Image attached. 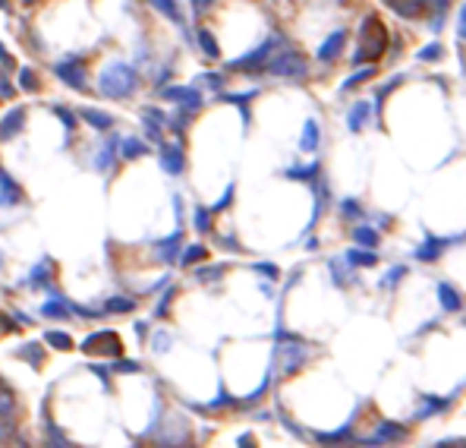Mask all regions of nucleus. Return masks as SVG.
Returning <instances> with one entry per match:
<instances>
[{
	"label": "nucleus",
	"instance_id": "obj_1",
	"mask_svg": "<svg viewBox=\"0 0 466 448\" xmlns=\"http://www.w3.org/2000/svg\"><path fill=\"white\" fill-rule=\"evenodd\" d=\"M139 89V73H136L126 60H111L107 67L98 73V92L104 98H129Z\"/></svg>",
	"mask_w": 466,
	"mask_h": 448
},
{
	"label": "nucleus",
	"instance_id": "obj_7",
	"mask_svg": "<svg viewBox=\"0 0 466 448\" xmlns=\"http://www.w3.org/2000/svg\"><path fill=\"white\" fill-rule=\"evenodd\" d=\"M277 360H281L284 373H296V369H299V366L309 360V347H306L299 338L281 341V347H277Z\"/></svg>",
	"mask_w": 466,
	"mask_h": 448
},
{
	"label": "nucleus",
	"instance_id": "obj_33",
	"mask_svg": "<svg viewBox=\"0 0 466 448\" xmlns=\"http://www.w3.org/2000/svg\"><path fill=\"white\" fill-rule=\"evenodd\" d=\"M208 259V250L202 247V243H193V247H186L183 250V256H180V265H199V262H205Z\"/></svg>",
	"mask_w": 466,
	"mask_h": 448
},
{
	"label": "nucleus",
	"instance_id": "obj_19",
	"mask_svg": "<svg viewBox=\"0 0 466 448\" xmlns=\"http://www.w3.org/2000/svg\"><path fill=\"white\" fill-rule=\"evenodd\" d=\"M369 117H372V105H369V101H356V105L350 108V114H347V127L353 130V133H359V130L369 123Z\"/></svg>",
	"mask_w": 466,
	"mask_h": 448
},
{
	"label": "nucleus",
	"instance_id": "obj_44",
	"mask_svg": "<svg viewBox=\"0 0 466 448\" xmlns=\"http://www.w3.org/2000/svg\"><path fill=\"white\" fill-rule=\"evenodd\" d=\"M19 357H29L32 366H41V363H45V357H41V347H38V344H25V347H19Z\"/></svg>",
	"mask_w": 466,
	"mask_h": 448
},
{
	"label": "nucleus",
	"instance_id": "obj_53",
	"mask_svg": "<svg viewBox=\"0 0 466 448\" xmlns=\"http://www.w3.org/2000/svg\"><path fill=\"white\" fill-rule=\"evenodd\" d=\"M457 35H460V41H466V3L460 7V26H457Z\"/></svg>",
	"mask_w": 466,
	"mask_h": 448
},
{
	"label": "nucleus",
	"instance_id": "obj_39",
	"mask_svg": "<svg viewBox=\"0 0 466 448\" xmlns=\"http://www.w3.org/2000/svg\"><path fill=\"white\" fill-rule=\"evenodd\" d=\"M372 76H375V63H369V67H366V70H356V73L350 76V79H343L341 92H350V89H356V85H359V83H366V79H372Z\"/></svg>",
	"mask_w": 466,
	"mask_h": 448
},
{
	"label": "nucleus",
	"instance_id": "obj_21",
	"mask_svg": "<svg viewBox=\"0 0 466 448\" xmlns=\"http://www.w3.org/2000/svg\"><path fill=\"white\" fill-rule=\"evenodd\" d=\"M321 145V127L315 123V120H306V127H303V136H299V149L303 152H315Z\"/></svg>",
	"mask_w": 466,
	"mask_h": 448
},
{
	"label": "nucleus",
	"instance_id": "obj_9",
	"mask_svg": "<svg viewBox=\"0 0 466 448\" xmlns=\"http://www.w3.org/2000/svg\"><path fill=\"white\" fill-rule=\"evenodd\" d=\"M454 240H463V237H451V240H444V237H432V234H429V237H425V240L419 243V247L413 250V259H416V262H435L438 256L444 253V250L451 247Z\"/></svg>",
	"mask_w": 466,
	"mask_h": 448
},
{
	"label": "nucleus",
	"instance_id": "obj_4",
	"mask_svg": "<svg viewBox=\"0 0 466 448\" xmlns=\"http://www.w3.org/2000/svg\"><path fill=\"white\" fill-rule=\"evenodd\" d=\"M277 45H284V38L281 35H271V38H265L255 51H249V54H243V57H237V60H230L227 67L230 70H240V73H249V70H262L268 63V57L274 54V48Z\"/></svg>",
	"mask_w": 466,
	"mask_h": 448
},
{
	"label": "nucleus",
	"instance_id": "obj_43",
	"mask_svg": "<svg viewBox=\"0 0 466 448\" xmlns=\"http://www.w3.org/2000/svg\"><path fill=\"white\" fill-rule=\"evenodd\" d=\"M328 269H331V278H334V284H337V287H343V284H347V272H343L341 259H328Z\"/></svg>",
	"mask_w": 466,
	"mask_h": 448
},
{
	"label": "nucleus",
	"instance_id": "obj_11",
	"mask_svg": "<svg viewBox=\"0 0 466 448\" xmlns=\"http://www.w3.org/2000/svg\"><path fill=\"white\" fill-rule=\"evenodd\" d=\"M25 111H29V108H10V111L0 117V142H10V139H16V136L23 133Z\"/></svg>",
	"mask_w": 466,
	"mask_h": 448
},
{
	"label": "nucleus",
	"instance_id": "obj_15",
	"mask_svg": "<svg viewBox=\"0 0 466 448\" xmlns=\"http://www.w3.org/2000/svg\"><path fill=\"white\" fill-rule=\"evenodd\" d=\"M435 294H438V303H441L444 313H460V309H463V297L457 294V287H454V284L438 281Z\"/></svg>",
	"mask_w": 466,
	"mask_h": 448
},
{
	"label": "nucleus",
	"instance_id": "obj_38",
	"mask_svg": "<svg viewBox=\"0 0 466 448\" xmlns=\"http://www.w3.org/2000/svg\"><path fill=\"white\" fill-rule=\"evenodd\" d=\"M195 215H193V227L199 234H208L211 231V209H205V205H195Z\"/></svg>",
	"mask_w": 466,
	"mask_h": 448
},
{
	"label": "nucleus",
	"instance_id": "obj_58",
	"mask_svg": "<svg viewBox=\"0 0 466 448\" xmlns=\"http://www.w3.org/2000/svg\"><path fill=\"white\" fill-rule=\"evenodd\" d=\"M25 3H35V0H25Z\"/></svg>",
	"mask_w": 466,
	"mask_h": 448
},
{
	"label": "nucleus",
	"instance_id": "obj_13",
	"mask_svg": "<svg viewBox=\"0 0 466 448\" xmlns=\"http://www.w3.org/2000/svg\"><path fill=\"white\" fill-rule=\"evenodd\" d=\"M180 247H183V231H173L171 237H164V240H158L155 243V250H158V259L164 262V265H171V262H177V253H180Z\"/></svg>",
	"mask_w": 466,
	"mask_h": 448
},
{
	"label": "nucleus",
	"instance_id": "obj_41",
	"mask_svg": "<svg viewBox=\"0 0 466 448\" xmlns=\"http://www.w3.org/2000/svg\"><path fill=\"white\" fill-rule=\"evenodd\" d=\"M19 89H25V92H38V76H35V70H29V67L19 70Z\"/></svg>",
	"mask_w": 466,
	"mask_h": 448
},
{
	"label": "nucleus",
	"instance_id": "obj_30",
	"mask_svg": "<svg viewBox=\"0 0 466 448\" xmlns=\"http://www.w3.org/2000/svg\"><path fill=\"white\" fill-rule=\"evenodd\" d=\"M16 414H19V401H16V395L0 385V420H16Z\"/></svg>",
	"mask_w": 466,
	"mask_h": 448
},
{
	"label": "nucleus",
	"instance_id": "obj_34",
	"mask_svg": "<svg viewBox=\"0 0 466 448\" xmlns=\"http://www.w3.org/2000/svg\"><path fill=\"white\" fill-rule=\"evenodd\" d=\"M45 344H47V347H57V351H70V347H73V338H70L67 332L51 329V332L45 335Z\"/></svg>",
	"mask_w": 466,
	"mask_h": 448
},
{
	"label": "nucleus",
	"instance_id": "obj_54",
	"mask_svg": "<svg viewBox=\"0 0 466 448\" xmlns=\"http://www.w3.org/2000/svg\"><path fill=\"white\" fill-rule=\"evenodd\" d=\"M435 445H438V448H447V445H454V448H463V445H466V439H438Z\"/></svg>",
	"mask_w": 466,
	"mask_h": 448
},
{
	"label": "nucleus",
	"instance_id": "obj_18",
	"mask_svg": "<svg viewBox=\"0 0 466 448\" xmlns=\"http://www.w3.org/2000/svg\"><path fill=\"white\" fill-rule=\"evenodd\" d=\"M451 407V398H441V395H422V407L416 411V420H429L435 414L447 411Z\"/></svg>",
	"mask_w": 466,
	"mask_h": 448
},
{
	"label": "nucleus",
	"instance_id": "obj_25",
	"mask_svg": "<svg viewBox=\"0 0 466 448\" xmlns=\"http://www.w3.org/2000/svg\"><path fill=\"white\" fill-rule=\"evenodd\" d=\"M321 174V165L319 161H309V165H296V167H287L284 171V177L290 180H303V183H312V180Z\"/></svg>",
	"mask_w": 466,
	"mask_h": 448
},
{
	"label": "nucleus",
	"instance_id": "obj_57",
	"mask_svg": "<svg viewBox=\"0 0 466 448\" xmlns=\"http://www.w3.org/2000/svg\"><path fill=\"white\" fill-rule=\"evenodd\" d=\"M0 10H10V0H0Z\"/></svg>",
	"mask_w": 466,
	"mask_h": 448
},
{
	"label": "nucleus",
	"instance_id": "obj_29",
	"mask_svg": "<svg viewBox=\"0 0 466 448\" xmlns=\"http://www.w3.org/2000/svg\"><path fill=\"white\" fill-rule=\"evenodd\" d=\"M353 240L356 247H366V250H375L378 247V231L375 227H369V224H359V227H353Z\"/></svg>",
	"mask_w": 466,
	"mask_h": 448
},
{
	"label": "nucleus",
	"instance_id": "obj_8",
	"mask_svg": "<svg viewBox=\"0 0 466 448\" xmlns=\"http://www.w3.org/2000/svg\"><path fill=\"white\" fill-rule=\"evenodd\" d=\"M164 98H167V101H177V105L189 114H195L202 108V95L193 85H167V89H164Z\"/></svg>",
	"mask_w": 466,
	"mask_h": 448
},
{
	"label": "nucleus",
	"instance_id": "obj_49",
	"mask_svg": "<svg viewBox=\"0 0 466 448\" xmlns=\"http://www.w3.org/2000/svg\"><path fill=\"white\" fill-rule=\"evenodd\" d=\"M173 291H177V287H167V291H164V297L158 300V307H155V313H151V316H167V307H171Z\"/></svg>",
	"mask_w": 466,
	"mask_h": 448
},
{
	"label": "nucleus",
	"instance_id": "obj_24",
	"mask_svg": "<svg viewBox=\"0 0 466 448\" xmlns=\"http://www.w3.org/2000/svg\"><path fill=\"white\" fill-rule=\"evenodd\" d=\"M41 316H45V319H67V316H73V307H70L67 300L51 297L41 303Z\"/></svg>",
	"mask_w": 466,
	"mask_h": 448
},
{
	"label": "nucleus",
	"instance_id": "obj_2",
	"mask_svg": "<svg viewBox=\"0 0 466 448\" xmlns=\"http://www.w3.org/2000/svg\"><path fill=\"white\" fill-rule=\"evenodd\" d=\"M385 48H388V29L381 26V19H378L375 13L372 16H366L363 19V26H359V48L353 51V67H359V63H375L381 54H385Z\"/></svg>",
	"mask_w": 466,
	"mask_h": 448
},
{
	"label": "nucleus",
	"instance_id": "obj_56",
	"mask_svg": "<svg viewBox=\"0 0 466 448\" xmlns=\"http://www.w3.org/2000/svg\"><path fill=\"white\" fill-rule=\"evenodd\" d=\"M0 60H3L7 67H10V63H13V60H10V54H7V48H3V45H0Z\"/></svg>",
	"mask_w": 466,
	"mask_h": 448
},
{
	"label": "nucleus",
	"instance_id": "obj_23",
	"mask_svg": "<svg viewBox=\"0 0 466 448\" xmlns=\"http://www.w3.org/2000/svg\"><path fill=\"white\" fill-rule=\"evenodd\" d=\"M151 10H158L161 16H167L171 23H177V26H183V10H180V3L177 0H145Z\"/></svg>",
	"mask_w": 466,
	"mask_h": 448
},
{
	"label": "nucleus",
	"instance_id": "obj_26",
	"mask_svg": "<svg viewBox=\"0 0 466 448\" xmlns=\"http://www.w3.org/2000/svg\"><path fill=\"white\" fill-rule=\"evenodd\" d=\"M394 7V13L403 16V19H416V16H422V10H425V0H388Z\"/></svg>",
	"mask_w": 466,
	"mask_h": 448
},
{
	"label": "nucleus",
	"instance_id": "obj_6",
	"mask_svg": "<svg viewBox=\"0 0 466 448\" xmlns=\"http://www.w3.org/2000/svg\"><path fill=\"white\" fill-rule=\"evenodd\" d=\"M407 436H410L407 426L391 423V420H381L372 436H366V439H353V442H359V445H391V442H403Z\"/></svg>",
	"mask_w": 466,
	"mask_h": 448
},
{
	"label": "nucleus",
	"instance_id": "obj_28",
	"mask_svg": "<svg viewBox=\"0 0 466 448\" xmlns=\"http://www.w3.org/2000/svg\"><path fill=\"white\" fill-rule=\"evenodd\" d=\"M315 442H321V445H343V442H353V429L347 423L341 429H334V433H315Z\"/></svg>",
	"mask_w": 466,
	"mask_h": 448
},
{
	"label": "nucleus",
	"instance_id": "obj_17",
	"mask_svg": "<svg viewBox=\"0 0 466 448\" xmlns=\"http://www.w3.org/2000/svg\"><path fill=\"white\" fill-rule=\"evenodd\" d=\"M19 202H23V190H19V183H16L3 167H0V205H19Z\"/></svg>",
	"mask_w": 466,
	"mask_h": 448
},
{
	"label": "nucleus",
	"instance_id": "obj_35",
	"mask_svg": "<svg viewBox=\"0 0 466 448\" xmlns=\"http://www.w3.org/2000/svg\"><path fill=\"white\" fill-rule=\"evenodd\" d=\"M199 48L205 51V57H211V60H218L221 57V48H218V41H215V35L208 29H202L199 32Z\"/></svg>",
	"mask_w": 466,
	"mask_h": 448
},
{
	"label": "nucleus",
	"instance_id": "obj_42",
	"mask_svg": "<svg viewBox=\"0 0 466 448\" xmlns=\"http://www.w3.org/2000/svg\"><path fill=\"white\" fill-rule=\"evenodd\" d=\"M363 215V205L356 199H343L341 202V218H347V221H353V218H359Z\"/></svg>",
	"mask_w": 466,
	"mask_h": 448
},
{
	"label": "nucleus",
	"instance_id": "obj_50",
	"mask_svg": "<svg viewBox=\"0 0 466 448\" xmlns=\"http://www.w3.org/2000/svg\"><path fill=\"white\" fill-rule=\"evenodd\" d=\"M111 369H114V373H139L142 366L136 363V360H117V363H114Z\"/></svg>",
	"mask_w": 466,
	"mask_h": 448
},
{
	"label": "nucleus",
	"instance_id": "obj_59",
	"mask_svg": "<svg viewBox=\"0 0 466 448\" xmlns=\"http://www.w3.org/2000/svg\"><path fill=\"white\" fill-rule=\"evenodd\" d=\"M0 265H3V262H0Z\"/></svg>",
	"mask_w": 466,
	"mask_h": 448
},
{
	"label": "nucleus",
	"instance_id": "obj_3",
	"mask_svg": "<svg viewBox=\"0 0 466 448\" xmlns=\"http://www.w3.org/2000/svg\"><path fill=\"white\" fill-rule=\"evenodd\" d=\"M265 70L277 79H290V83H303L309 76V63L299 51H281V54H271L265 63Z\"/></svg>",
	"mask_w": 466,
	"mask_h": 448
},
{
	"label": "nucleus",
	"instance_id": "obj_46",
	"mask_svg": "<svg viewBox=\"0 0 466 448\" xmlns=\"http://www.w3.org/2000/svg\"><path fill=\"white\" fill-rule=\"evenodd\" d=\"M54 114H57V117L63 120V127H67V133H73V130L79 127V120H76V114H70L67 108H60V105H57V108H54Z\"/></svg>",
	"mask_w": 466,
	"mask_h": 448
},
{
	"label": "nucleus",
	"instance_id": "obj_52",
	"mask_svg": "<svg viewBox=\"0 0 466 448\" xmlns=\"http://www.w3.org/2000/svg\"><path fill=\"white\" fill-rule=\"evenodd\" d=\"M171 347V335L167 332H158L155 335V351H167Z\"/></svg>",
	"mask_w": 466,
	"mask_h": 448
},
{
	"label": "nucleus",
	"instance_id": "obj_51",
	"mask_svg": "<svg viewBox=\"0 0 466 448\" xmlns=\"http://www.w3.org/2000/svg\"><path fill=\"white\" fill-rule=\"evenodd\" d=\"M218 243H221L224 250H230V253H240V250H243V247H240V243H237V240L230 237V234H224V237H218Z\"/></svg>",
	"mask_w": 466,
	"mask_h": 448
},
{
	"label": "nucleus",
	"instance_id": "obj_40",
	"mask_svg": "<svg viewBox=\"0 0 466 448\" xmlns=\"http://www.w3.org/2000/svg\"><path fill=\"white\" fill-rule=\"evenodd\" d=\"M444 57V45L441 41H432V45H425L419 54H416V60H422V63H435V60Z\"/></svg>",
	"mask_w": 466,
	"mask_h": 448
},
{
	"label": "nucleus",
	"instance_id": "obj_5",
	"mask_svg": "<svg viewBox=\"0 0 466 448\" xmlns=\"http://www.w3.org/2000/svg\"><path fill=\"white\" fill-rule=\"evenodd\" d=\"M54 76L63 79L70 89H89V70H85V60L79 57H67L54 63Z\"/></svg>",
	"mask_w": 466,
	"mask_h": 448
},
{
	"label": "nucleus",
	"instance_id": "obj_36",
	"mask_svg": "<svg viewBox=\"0 0 466 448\" xmlns=\"http://www.w3.org/2000/svg\"><path fill=\"white\" fill-rule=\"evenodd\" d=\"M224 272H227V265H205V269H195V281L215 284V281H221Z\"/></svg>",
	"mask_w": 466,
	"mask_h": 448
},
{
	"label": "nucleus",
	"instance_id": "obj_31",
	"mask_svg": "<svg viewBox=\"0 0 466 448\" xmlns=\"http://www.w3.org/2000/svg\"><path fill=\"white\" fill-rule=\"evenodd\" d=\"M82 120L85 123H92L95 130H111L114 127V117L104 111H95V108H82Z\"/></svg>",
	"mask_w": 466,
	"mask_h": 448
},
{
	"label": "nucleus",
	"instance_id": "obj_37",
	"mask_svg": "<svg viewBox=\"0 0 466 448\" xmlns=\"http://www.w3.org/2000/svg\"><path fill=\"white\" fill-rule=\"evenodd\" d=\"M403 278H407V265H394V269L388 272L385 278H381V284H378V287H381V291H394V287H397Z\"/></svg>",
	"mask_w": 466,
	"mask_h": 448
},
{
	"label": "nucleus",
	"instance_id": "obj_12",
	"mask_svg": "<svg viewBox=\"0 0 466 448\" xmlns=\"http://www.w3.org/2000/svg\"><path fill=\"white\" fill-rule=\"evenodd\" d=\"M343 45H347V29L331 32V35H328L325 41L319 45V51H315V60H321V63H334V60L341 57Z\"/></svg>",
	"mask_w": 466,
	"mask_h": 448
},
{
	"label": "nucleus",
	"instance_id": "obj_14",
	"mask_svg": "<svg viewBox=\"0 0 466 448\" xmlns=\"http://www.w3.org/2000/svg\"><path fill=\"white\" fill-rule=\"evenodd\" d=\"M51 272H54V262H51V259H41V262L35 265V269H32L29 275H25L23 287H29V291H38V287H47V291H51V281H47V278H51Z\"/></svg>",
	"mask_w": 466,
	"mask_h": 448
},
{
	"label": "nucleus",
	"instance_id": "obj_32",
	"mask_svg": "<svg viewBox=\"0 0 466 448\" xmlns=\"http://www.w3.org/2000/svg\"><path fill=\"white\" fill-rule=\"evenodd\" d=\"M104 316H117V313H133L136 309V300L133 297H111L104 303Z\"/></svg>",
	"mask_w": 466,
	"mask_h": 448
},
{
	"label": "nucleus",
	"instance_id": "obj_22",
	"mask_svg": "<svg viewBox=\"0 0 466 448\" xmlns=\"http://www.w3.org/2000/svg\"><path fill=\"white\" fill-rule=\"evenodd\" d=\"M145 155H148L145 142H139L136 136H123V142H120V158L123 161H136V158H145Z\"/></svg>",
	"mask_w": 466,
	"mask_h": 448
},
{
	"label": "nucleus",
	"instance_id": "obj_48",
	"mask_svg": "<svg viewBox=\"0 0 466 448\" xmlns=\"http://www.w3.org/2000/svg\"><path fill=\"white\" fill-rule=\"evenodd\" d=\"M252 269L259 272V275L271 278V281H274V278H277V275H281V272H277V265H271V262H252Z\"/></svg>",
	"mask_w": 466,
	"mask_h": 448
},
{
	"label": "nucleus",
	"instance_id": "obj_47",
	"mask_svg": "<svg viewBox=\"0 0 466 448\" xmlns=\"http://www.w3.org/2000/svg\"><path fill=\"white\" fill-rule=\"evenodd\" d=\"M230 202H233V183H227V190H224V196L215 202V205H211V215H218V212H224V209H227V205H230Z\"/></svg>",
	"mask_w": 466,
	"mask_h": 448
},
{
	"label": "nucleus",
	"instance_id": "obj_27",
	"mask_svg": "<svg viewBox=\"0 0 466 448\" xmlns=\"http://www.w3.org/2000/svg\"><path fill=\"white\" fill-rule=\"evenodd\" d=\"M117 161V142H104V149L95 152V171H111Z\"/></svg>",
	"mask_w": 466,
	"mask_h": 448
},
{
	"label": "nucleus",
	"instance_id": "obj_16",
	"mask_svg": "<svg viewBox=\"0 0 466 448\" xmlns=\"http://www.w3.org/2000/svg\"><path fill=\"white\" fill-rule=\"evenodd\" d=\"M82 351H101V354H117L120 341L114 332H98V335H89V341L82 344Z\"/></svg>",
	"mask_w": 466,
	"mask_h": 448
},
{
	"label": "nucleus",
	"instance_id": "obj_10",
	"mask_svg": "<svg viewBox=\"0 0 466 448\" xmlns=\"http://www.w3.org/2000/svg\"><path fill=\"white\" fill-rule=\"evenodd\" d=\"M161 167L164 174H183L186 171V155H183V145L177 142H161Z\"/></svg>",
	"mask_w": 466,
	"mask_h": 448
},
{
	"label": "nucleus",
	"instance_id": "obj_55",
	"mask_svg": "<svg viewBox=\"0 0 466 448\" xmlns=\"http://www.w3.org/2000/svg\"><path fill=\"white\" fill-rule=\"evenodd\" d=\"M0 95H3V98H10V95H13V85H10V83H3V79H0Z\"/></svg>",
	"mask_w": 466,
	"mask_h": 448
},
{
	"label": "nucleus",
	"instance_id": "obj_20",
	"mask_svg": "<svg viewBox=\"0 0 466 448\" xmlns=\"http://www.w3.org/2000/svg\"><path fill=\"white\" fill-rule=\"evenodd\" d=\"M347 265H353V269H372L378 262V256H375V250H366V247H356V250H347Z\"/></svg>",
	"mask_w": 466,
	"mask_h": 448
},
{
	"label": "nucleus",
	"instance_id": "obj_45",
	"mask_svg": "<svg viewBox=\"0 0 466 448\" xmlns=\"http://www.w3.org/2000/svg\"><path fill=\"white\" fill-rule=\"evenodd\" d=\"M195 83H199V85H202V83H205V85H208V89H215V92H221V89H224V76H221V73H202V76H199V79H195Z\"/></svg>",
	"mask_w": 466,
	"mask_h": 448
}]
</instances>
